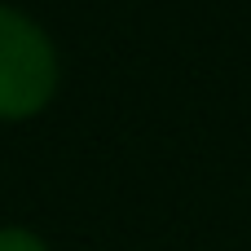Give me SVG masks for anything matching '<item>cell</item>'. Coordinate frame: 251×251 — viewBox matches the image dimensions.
<instances>
[{"instance_id":"obj_1","label":"cell","mask_w":251,"mask_h":251,"mask_svg":"<svg viewBox=\"0 0 251 251\" xmlns=\"http://www.w3.org/2000/svg\"><path fill=\"white\" fill-rule=\"evenodd\" d=\"M57 79L62 62L49 31L31 13L0 4V119L18 124L40 115L53 101Z\"/></svg>"},{"instance_id":"obj_2","label":"cell","mask_w":251,"mask_h":251,"mask_svg":"<svg viewBox=\"0 0 251 251\" xmlns=\"http://www.w3.org/2000/svg\"><path fill=\"white\" fill-rule=\"evenodd\" d=\"M0 251H49L40 234L22 229V225H4L0 229Z\"/></svg>"}]
</instances>
